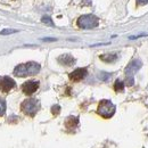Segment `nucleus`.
Segmentation results:
<instances>
[{
  "mask_svg": "<svg viewBox=\"0 0 148 148\" xmlns=\"http://www.w3.org/2000/svg\"><path fill=\"white\" fill-rule=\"evenodd\" d=\"M41 66L36 62H27L25 64H19L14 70V75L18 77H25V76H31L39 73Z\"/></svg>",
  "mask_w": 148,
  "mask_h": 148,
  "instance_id": "nucleus-1",
  "label": "nucleus"
},
{
  "mask_svg": "<svg viewBox=\"0 0 148 148\" xmlns=\"http://www.w3.org/2000/svg\"><path fill=\"white\" fill-rule=\"evenodd\" d=\"M16 86L15 81L9 76H3L0 79V91L3 93L9 92Z\"/></svg>",
  "mask_w": 148,
  "mask_h": 148,
  "instance_id": "nucleus-5",
  "label": "nucleus"
},
{
  "mask_svg": "<svg viewBox=\"0 0 148 148\" xmlns=\"http://www.w3.org/2000/svg\"><path fill=\"white\" fill-rule=\"evenodd\" d=\"M110 76H111V74H107V73H100V79L101 80H107V79H110Z\"/></svg>",
  "mask_w": 148,
  "mask_h": 148,
  "instance_id": "nucleus-17",
  "label": "nucleus"
},
{
  "mask_svg": "<svg viewBox=\"0 0 148 148\" xmlns=\"http://www.w3.org/2000/svg\"><path fill=\"white\" fill-rule=\"evenodd\" d=\"M21 110L27 116H34L40 110V101L36 98H27L21 104Z\"/></svg>",
  "mask_w": 148,
  "mask_h": 148,
  "instance_id": "nucleus-2",
  "label": "nucleus"
},
{
  "mask_svg": "<svg viewBox=\"0 0 148 148\" xmlns=\"http://www.w3.org/2000/svg\"><path fill=\"white\" fill-rule=\"evenodd\" d=\"M43 41H56V39H43Z\"/></svg>",
  "mask_w": 148,
  "mask_h": 148,
  "instance_id": "nucleus-19",
  "label": "nucleus"
},
{
  "mask_svg": "<svg viewBox=\"0 0 148 148\" xmlns=\"http://www.w3.org/2000/svg\"><path fill=\"white\" fill-rule=\"evenodd\" d=\"M123 89H124V83L121 80H116L114 83V90L116 92H121V91H123Z\"/></svg>",
  "mask_w": 148,
  "mask_h": 148,
  "instance_id": "nucleus-12",
  "label": "nucleus"
},
{
  "mask_svg": "<svg viewBox=\"0 0 148 148\" xmlns=\"http://www.w3.org/2000/svg\"><path fill=\"white\" fill-rule=\"evenodd\" d=\"M115 111H116V107H115V105L112 103L111 100L103 99L98 104L97 113L104 119H111L112 116L115 114Z\"/></svg>",
  "mask_w": 148,
  "mask_h": 148,
  "instance_id": "nucleus-3",
  "label": "nucleus"
},
{
  "mask_svg": "<svg viewBox=\"0 0 148 148\" xmlns=\"http://www.w3.org/2000/svg\"><path fill=\"white\" fill-rule=\"evenodd\" d=\"M39 84L40 83L38 81H33V80L26 81L25 83L22 84V91L25 95H27V96H31V95H33L39 89Z\"/></svg>",
  "mask_w": 148,
  "mask_h": 148,
  "instance_id": "nucleus-7",
  "label": "nucleus"
},
{
  "mask_svg": "<svg viewBox=\"0 0 148 148\" xmlns=\"http://www.w3.org/2000/svg\"><path fill=\"white\" fill-rule=\"evenodd\" d=\"M141 66H143V63H141L140 59H133L125 69V76L127 77H133L134 73L138 72Z\"/></svg>",
  "mask_w": 148,
  "mask_h": 148,
  "instance_id": "nucleus-6",
  "label": "nucleus"
},
{
  "mask_svg": "<svg viewBox=\"0 0 148 148\" xmlns=\"http://www.w3.org/2000/svg\"><path fill=\"white\" fill-rule=\"evenodd\" d=\"M137 3L138 5H146V3H148V0H137Z\"/></svg>",
  "mask_w": 148,
  "mask_h": 148,
  "instance_id": "nucleus-18",
  "label": "nucleus"
},
{
  "mask_svg": "<svg viewBox=\"0 0 148 148\" xmlns=\"http://www.w3.org/2000/svg\"><path fill=\"white\" fill-rule=\"evenodd\" d=\"M6 113V101L3 98L0 97V116H2Z\"/></svg>",
  "mask_w": 148,
  "mask_h": 148,
  "instance_id": "nucleus-13",
  "label": "nucleus"
},
{
  "mask_svg": "<svg viewBox=\"0 0 148 148\" xmlns=\"http://www.w3.org/2000/svg\"><path fill=\"white\" fill-rule=\"evenodd\" d=\"M16 32H18V31H17V30H10V29H8V30H2V31L0 32V34H2V36H6V34L16 33Z\"/></svg>",
  "mask_w": 148,
  "mask_h": 148,
  "instance_id": "nucleus-15",
  "label": "nucleus"
},
{
  "mask_svg": "<svg viewBox=\"0 0 148 148\" xmlns=\"http://www.w3.org/2000/svg\"><path fill=\"white\" fill-rule=\"evenodd\" d=\"M57 60L59 64H62L64 66H71V65H74V63H75V58L70 54H64V55L59 56Z\"/></svg>",
  "mask_w": 148,
  "mask_h": 148,
  "instance_id": "nucleus-9",
  "label": "nucleus"
},
{
  "mask_svg": "<svg viewBox=\"0 0 148 148\" xmlns=\"http://www.w3.org/2000/svg\"><path fill=\"white\" fill-rule=\"evenodd\" d=\"M79 124V119L75 117V116H69L66 120H65V125L67 129H71L73 130L77 127Z\"/></svg>",
  "mask_w": 148,
  "mask_h": 148,
  "instance_id": "nucleus-10",
  "label": "nucleus"
},
{
  "mask_svg": "<svg viewBox=\"0 0 148 148\" xmlns=\"http://www.w3.org/2000/svg\"><path fill=\"white\" fill-rule=\"evenodd\" d=\"M42 22L45 23V24H47V25H50V26H54V23H53V21L50 17H48V16H43L42 17Z\"/></svg>",
  "mask_w": 148,
  "mask_h": 148,
  "instance_id": "nucleus-14",
  "label": "nucleus"
},
{
  "mask_svg": "<svg viewBox=\"0 0 148 148\" xmlns=\"http://www.w3.org/2000/svg\"><path fill=\"white\" fill-rule=\"evenodd\" d=\"M76 24H77V26L80 29L88 30V29L97 27L98 24H99V19H98V17H96L95 15H82V16H80L77 18Z\"/></svg>",
  "mask_w": 148,
  "mask_h": 148,
  "instance_id": "nucleus-4",
  "label": "nucleus"
},
{
  "mask_svg": "<svg viewBox=\"0 0 148 148\" xmlns=\"http://www.w3.org/2000/svg\"><path fill=\"white\" fill-rule=\"evenodd\" d=\"M59 111H60V107H59L58 105H55V106L51 107V113H53L54 115H57V114L59 113Z\"/></svg>",
  "mask_w": 148,
  "mask_h": 148,
  "instance_id": "nucleus-16",
  "label": "nucleus"
},
{
  "mask_svg": "<svg viewBox=\"0 0 148 148\" xmlns=\"http://www.w3.org/2000/svg\"><path fill=\"white\" fill-rule=\"evenodd\" d=\"M87 69H76L75 71H73L72 73H70V80L73 81V82H77V81H81L83 80L86 76H87Z\"/></svg>",
  "mask_w": 148,
  "mask_h": 148,
  "instance_id": "nucleus-8",
  "label": "nucleus"
},
{
  "mask_svg": "<svg viewBox=\"0 0 148 148\" xmlns=\"http://www.w3.org/2000/svg\"><path fill=\"white\" fill-rule=\"evenodd\" d=\"M100 59L105 63H113L117 59V55L116 54H105V55L100 56Z\"/></svg>",
  "mask_w": 148,
  "mask_h": 148,
  "instance_id": "nucleus-11",
  "label": "nucleus"
}]
</instances>
